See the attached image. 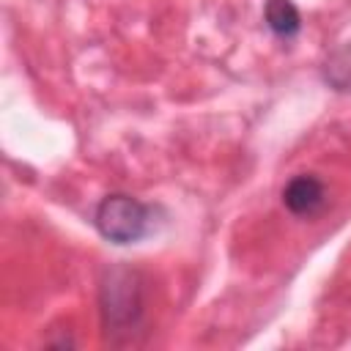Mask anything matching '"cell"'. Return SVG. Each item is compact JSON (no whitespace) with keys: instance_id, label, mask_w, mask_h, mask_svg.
<instances>
[{"instance_id":"6da1fadb","label":"cell","mask_w":351,"mask_h":351,"mask_svg":"<svg viewBox=\"0 0 351 351\" xmlns=\"http://www.w3.org/2000/svg\"><path fill=\"white\" fill-rule=\"evenodd\" d=\"M101 318L110 335H132L143 318V285L134 269L115 266L101 282Z\"/></svg>"},{"instance_id":"7a4b0ae2","label":"cell","mask_w":351,"mask_h":351,"mask_svg":"<svg viewBox=\"0 0 351 351\" xmlns=\"http://www.w3.org/2000/svg\"><path fill=\"white\" fill-rule=\"evenodd\" d=\"M96 230L112 244H134L148 233L151 208L132 195H107L93 211Z\"/></svg>"},{"instance_id":"3957f363","label":"cell","mask_w":351,"mask_h":351,"mask_svg":"<svg viewBox=\"0 0 351 351\" xmlns=\"http://www.w3.org/2000/svg\"><path fill=\"white\" fill-rule=\"evenodd\" d=\"M324 200H326V189H324V184H321L315 176H310V173L293 176V178L285 184V189H282V203H285V208H288L291 214H296V217H310V214H315V211L324 206Z\"/></svg>"},{"instance_id":"277c9868","label":"cell","mask_w":351,"mask_h":351,"mask_svg":"<svg viewBox=\"0 0 351 351\" xmlns=\"http://www.w3.org/2000/svg\"><path fill=\"white\" fill-rule=\"evenodd\" d=\"M263 19L277 38H293L302 30V14L291 0H266Z\"/></svg>"}]
</instances>
